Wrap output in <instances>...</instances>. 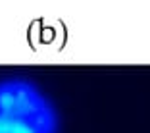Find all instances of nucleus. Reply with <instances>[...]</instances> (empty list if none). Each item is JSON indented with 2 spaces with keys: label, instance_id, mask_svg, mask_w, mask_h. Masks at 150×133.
I'll return each mask as SVG.
<instances>
[{
  "label": "nucleus",
  "instance_id": "obj_1",
  "mask_svg": "<svg viewBox=\"0 0 150 133\" xmlns=\"http://www.w3.org/2000/svg\"><path fill=\"white\" fill-rule=\"evenodd\" d=\"M50 98L27 79L0 81V133H58Z\"/></svg>",
  "mask_w": 150,
  "mask_h": 133
}]
</instances>
